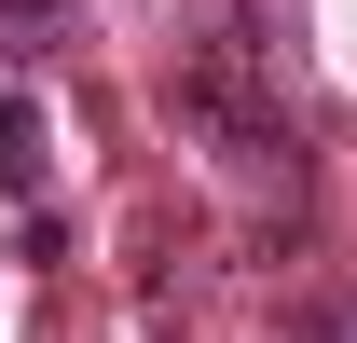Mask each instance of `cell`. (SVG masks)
I'll return each instance as SVG.
<instances>
[{
	"instance_id": "6da1fadb",
	"label": "cell",
	"mask_w": 357,
	"mask_h": 343,
	"mask_svg": "<svg viewBox=\"0 0 357 343\" xmlns=\"http://www.w3.org/2000/svg\"><path fill=\"white\" fill-rule=\"evenodd\" d=\"M178 110H192V137H206L234 178H303V124H289V96L261 83V28H206V42L178 55Z\"/></svg>"
},
{
	"instance_id": "7a4b0ae2",
	"label": "cell",
	"mask_w": 357,
	"mask_h": 343,
	"mask_svg": "<svg viewBox=\"0 0 357 343\" xmlns=\"http://www.w3.org/2000/svg\"><path fill=\"white\" fill-rule=\"evenodd\" d=\"M0 192H42V110L0 96Z\"/></svg>"
}]
</instances>
